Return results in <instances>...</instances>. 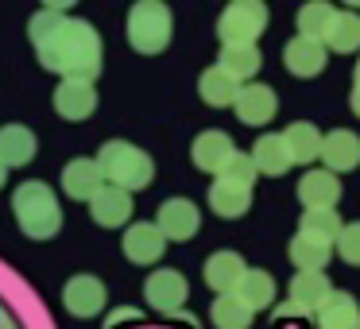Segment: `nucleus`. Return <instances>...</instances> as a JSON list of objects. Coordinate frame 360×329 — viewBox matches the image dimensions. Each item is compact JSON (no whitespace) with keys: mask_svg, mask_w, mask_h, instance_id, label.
<instances>
[{"mask_svg":"<svg viewBox=\"0 0 360 329\" xmlns=\"http://www.w3.org/2000/svg\"><path fill=\"white\" fill-rule=\"evenodd\" d=\"M155 225L163 228V236L171 244H186L202 228V213H198V205L190 198H167L155 213Z\"/></svg>","mask_w":360,"mask_h":329,"instance_id":"7","label":"nucleus"},{"mask_svg":"<svg viewBox=\"0 0 360 329\" xmlns=\"http://www.w3.org/2000/svg\"><path fill=\"white\" fill-rule=\"evenodd\" d=\"M283 140H287L295 163H314V159L321 155V140H326V136H321L310 120H290V124L283 128Z\"/></svg>","mask_w":360,"mask_h":329,"instance_id":"26","label":"nucleus"},{"mask_svg":"<svg viewBox=\"0 0 360 329\" xmlns=\"http://www.w3.org/2000/svg\"><path fill=\"white\" fill-rule=\"evenodd\" d=\"M337 256H341L345 264L360 267V221H352V225H345V233L337 236Z\"/></svg>","mask_w":360,"mask_h":329,"instance_id":"35","label":"nucleus"},{"mask_svg":"<svg viewBox=\"0 0 360 329\" xmlns=\"http://www.w3.org/2000/svg\"><path fill=\"white\" fill-rule=\"evenodd\" d=\"M337 16H341V12H337L333 4H326V0H306L295 16L298 35H302V39H314V43H326L329 32H333V24H337Z\"/></svg>","mask_w":360,"mask_h":329,"instance_id":"22","label":"nucleus"},{"mask_svg":"<svg viewBox=\"0 0 360 329\" xmlns=\"http://www.w3.org/2000/svg\"><path fill=\"white\" fill-rule=\"evenodd\" d=\"M240 82L229 78L221 66H210V70L198 78V93H202L205 105H213V109H229V105H236V97H240Z\"/></svg>","mask_w":360,"mask_h":329,"instance_id":"24","label":"nucleus"},{"mask_svg":"<svg viewBox=\"0 0 360 329\" xmlns=\"http://www.w3.org/2000/svg\"><path fill=\"white\" fill-rule=\"evenodd\" d=\"M267 27V8L259 0H233L217 16L221 47H256V39Z\"/></svg>","mask_w":360,"mask_h":329,"instance_id":"5","label":"nucleus"},{"mask_svg":"<svg viewBox=\"0 0 360 329\" xmlns=\"http://www.w3.org/2000/svg\"><path fill=\"white\" fill-rule=\"evenodd\" d=\"M0 329H16V325L8 321V314H4V310H0Z\"/></svg>","mask_w":360,"mask_h":329,"instance_id":"39","label":"nucleus"},{"mask_svg":"<svg viewBox=\"0 0 360 329\" xmlns=\"http://www.w3.org/2000/svg\"><path fill=\"white\" fill-rule=\"evenodd\" d=\"M333 283H329L326 271H295L290 279V302H298L306 314H318L321 306L333 298Z\"/></svg>","mask_w":360,"mask_h":329,"instance_id":"19","label":"nucleus"},{"mask_svg":"<svg viewBox=\"0 0 360 329\" xmlns=\"http://www.w3.org/2000/svg\"><path fill=\"white\" fill-rule=\"evenodd\" d=\"M120 248H124L128 264L148 267V264H159V259H163L167 236H163V228H159L155 221H136V225L124 228V240H120Z\"/></svg>","mask_w":360,"mask_h":329,"instance_id":"9","label":"nucleus"},{"mask_svg":"<svg viewBox=\"0 0 360 329\" xmlns=\"http://www.w3.org/2000/svg\"><path fill=\"white\" fill-rule=\"evenodd\" d=\"M329 51H337V55H356L360 51V16L356 12H341L333 24V32H329L326 39Z\"/></svg>","mask_w":360,"mask_h":329,"instance_id":"32","label":"nucleus"},{"mask_svg":"<svg viewBox=\"0 0 360 329\" xmlns=\"http://www.w3.org/2000/svg\"><path fill=\"white\" fill-rule=\"evenodd\" d=\"M63 12H66L63 4H47V8H39L32 20H27V39H32V47H39V43H47L51 35H55L58 27H63L66 20H70V16H63Z\"/></svg>","mask_w":360,"mask_h":329,"instance_id":"33","label":"nucleus"},{"mask_svg":"<svg viewBox=\"0 0 360 329\" xmlns=\"http://www.w3.org/2000/svg\"><path fill=\"white\" fill-rule=\"evenodd\" d=\"M12 213L24 236L32 240H51L63 228V205H58L55 190L39 179H27L12 190Z\"/></svg>","mask_w":360,"mask_h":329,"instance_id":"2","label":"nucleus"},{"mask_svg":"<svg viewBox=\"0 0 360 329\" xmlns=\"http://www.w3.org/2000/svg\"><path fill=\"white\" fill-rule=\"evenodd\" d=\"M35 58L51 74H63V78L74 82H94L101 74V35L94 32V24L70 16L47 43L35 47Z\"/></svg>","mask_w":360,"mask_h":329,"instance_id":"1","label":"nucleus"},{"mask_svg":"<svg viewBox=\"0 0 360 329\" xmlns=\"http://www.w3.org/2000/svg\"><path fill=\"white\" fill-rule=\"evenodd\" d=\"M105 302H109V290L97 275H74V279L63 283V306L74 318H97L105 310Z\"/></svg>","mask_w":360,"mask_h":329,"instance_id":"8","label":"nucleus"},{"mask_svg":"<svg viewBox=\"0 0 360 329\" xmlns=\"http://www.w3.org/2000/svg\"><path fill=\"white\" fill-rule=\"evenodd\" d=\"M252 159H256V171L267 174V179H279V174L290 171V148L283 140V132H264L256 143H252Z\"/></svg>","mask_w":360,"mask_h":329,"instance_id":"20","label":"nucleus"},{"mask_svg":"<svg viewBox=\"0 0 360 329\" xmlns=\"http://www.w3.org/2000/svg\"><path fill=\"white\" fill-rule=\"evenodd\" d=\"M356 86H360V63H356Z\"/></svg>","mask_w":360,"mask_h":329,"instance_id":"41","label":"nucleus"},{"mask_svg":"<svg viewBox=\"0 0 360 329\" xmlns=\"http://www.w3.org/2000/svg\"><path fill=\"white\" fill-rule=\"evenodd\" d=\"M233 155H236L233 136L221 132V128H205V132H198L194 143H190V159H194V167L205 174H221V167Z\"/></svg>","mask_w":360,"mask_h":329,"instance_id":"10","label":"nucleus"},{"mask_svg":"<svg viewBox=\"0 0 360 329\" xmlns=\"http://www.w3.org/2000/svg\"><path fill=\"white\" fill-rule=\"evenodd\" d=\"M39 151V140L27 124H4L0 128V163L8 167H27Z\"/></svg>","mask_w":360,"mask_h":329,"instance_id":"21","label":"nucleus"},{"mask_svg":"<svg viewBox=\"0 0 360 329\" xmlns=\"http://www.w3.org/2000/svg\"><path fill=\"white\" fill-rule=\"evenodd\" d=\"M333 244H321V240H310V236H295L287 248L290 264L298 267V271H326L329 256H333Z\"/></svg>","mask_w":360,"mask_h":329,"instance_id":"30","label":"nucleus"},{"mask_svg":"<svg viewBox=\"0 0 360 329\" xmlns=\"http://www.w3.org/2000/svg\"><path fill=\"white\" fill-rule=\"evenodd\" d=\"M275 275L271 271H259V267H248V275L240 279V287H236V295H240V302L248 306L252 314L259 310H271L275 306Z\"/></svg>","mask_w":360,"mask_h":329,"instance_id":"25","label":"nucleus"},{"mask_svg":"<svg viewBox=\"0 0 360 329\" xmlns=\"http://www.w3.org/2000/svg\"><path fill=\"white\" fill-rule=\"evenodd\" d=\"M120 321H140V310H117L105 318V325H120Z\"/></svg>","mask_w":360,"mask_h":329,"instance_id":"37","label":"nucleus"},{"mask_svg":"<svg viewBox=\"0 0 360 329\" xmlns=\"http://www.w3.org/2000/svg\"><path fill=\"white\" fill-rule=\"evenodd\" d=\"M97 109V89L94 82H74L63 78L55 86V112L63 120H89Z\"/></svg>","mask_w":360,"mask_h":329,"instance_id":"14","label":"nucleus"},{"mask_svg":"<svg viewBox=\"0 0 360 329\" xmlns=\"http://www.w3.org/2000/svg\"><path fill=\"white\" fill-rule=\"evenodd\" d=\"M298 202L306 209H337V202H341V179L333 171H306L298 179Z\"/></svg>","mask_w":360,"mask_h":329,"instance_id":"16","label":"nucleus"},{"mask_svg":"<svg viewBox=\"0 0 360 329\" xmlns=\"http://www.w3.org/2000/svg\"><path fill=\"white\" fill-rule=\"evenodd\" d=\"M233 112H236L240 124L259 128V124H267V120L279 112V97H275V89L264 86V82H248V86L240 89V97H236Z\"/></svg>","mask_w":360,"mask_h":329,"instance_id":"12","label":"nucleus"},{"mask_svg":"<svg viewBox=\"0 0 360 329\" xmlns=\"http://www.w3.org/2000/svg\"><path fill=\"white\" fill-rule=\"evenodd\" d=\"M97 167H101L105 182L120 190H148L151 179H155V159L148 155L143 148L128 140H109L101 151H97Z\"/></svg>","mask_w":360,"mask_h":329,"instance_id":"3","label":"nucleus"},{"mask_svg":"<svg viewBox=\"0 0 360 329\" xmlns=\"http://www.w3.org/2000/svg\"><path fill=\"white\" fill-rule=\"evenodd\" d=\"M4 182H8V167L0 163V190H4Z\"/></svg>","mask_w":360,"mask_h":329,"instance_id":"40","label":"nucleus"},{"mask_svg":"<svg viewBox=\"0 0 360 329\" xmlns=\"http://www.w3.org/2000/svg\"><path fill=\"white\" fill-rule=\"evenodd\" d=\"M302 306H298V302H290V298H287V302H283V306H275V318H302Z\"/></svg>","mask_w":360,"mask_h":329,"instance_id":"36","label":"nucleus"},{"mask_svg":"<svg viewBox=\"0 0 360 329\" xmlns=\"http://www.w3.org/2000/svg\"><path fill=\"white\" fill-rule=\"evenodd\" d=\"M326 63H329L326 43L302 39V35H295V39L283 43V66H287L295 78H318V74L326 70Z\"/></svg>","mask_w":360,"mask_h":329,"instance_id":"13","label":"nucleus"},{"mask_svg":"<svg viewBox=\"0 0 360 329\" xmlns=\"http://www.w3.org/2000/svg\"><path fill=\"white\" fill-rule=\"evenodd\" d=\"M105 186H109V182H105L97 159H70V163L63 167V194L74 198V202H86L89 205Z\"/></svg>","mask_w":360,"mask_h":329,"instance_id":"11","label":"nucleus"},{"mask_svg":"<svg viewBox=\"0 0 360 329\" xmlns=\"http://www.w3.org/2000/svg\"><path fill=\"white\" fill-rule=\"evenodd\" d=\"M349 105H352V112L360 117V86H352V97H349Z\"/></svg>","mask_w":360,"mask_h":329,"instance_id":"38","label":"nucleus"},{"mask_svg":"<svg viewBox=\"0 0 360 329\" xmlns=\"http://www.w3.org/2000/svg\"><path fill=\"white\" fill-rule=\"evenodd\" d=\"M143 298H148V306L155 314H167V318H186L190 325H198V318H190L182 306H186L190 298V283L182 271H174V267H159V271L148 275V283H143Z\"/></svg>","mask_w":360,"mask_h":329,"instance_id":"6","label":"nucleus"},{"mask_svg":"<svg viewBox=\"0 0 360 329\" xmlns=\"http://www.w3.org/2000/svg\"><path fill=\"white\" fill-rule=\"evenodd\" d=\"M210 318L217 329H248L252 325V310L240 302V295H217L210 306Z\"/></svg>","mask_w":360,"mask_h":329,"instance_id":"31","label":"nucleus"},{"mask_svg":"<svg viewBox=\"0 0 360 329\" xmlns=\"http://www.w3.org/2000/svg\"><path fill=\"white\" fill-rule=\"evenodd\" d=\"M341 233H345V221L337 217V209H302V217H298V236H310V240L337 248Z\"/></svg>","mask_w":360,"mask_h":329,"instance_id":"28","label":"nucleus"},{"mask_svg":"<svg viewBox=\"0 0 360 329\" xmlns=\"http://www.w3.org/2000/svg\"><path fill=\"white\" fill-rule=\"evenodd\" d=\"M174 35V20L171 8L159 0H136L124 16V39L136 55H163L171 47Z\"/></svg>","mask_w":360,"mask_h":329,"instance_id":"4","label":"nucleus"},{"mask_svg":"<svg viewBox=\"0 0 360 329\" xmlns=\"http://www.w3.org/2000/svg\"><path fill=\"white\" fill-rule=\"evenodd\" d=\"M202 275H205V283H210V287L217 290V295H236L240 279L248 275V264H244V259L236 256V252L221 248V252H213V256L205 259Z\"/></svg>","mask_w":360,"mask_h":329,"instance_id":"17","label":"nucleus"},{"mask_svg":"<svg viewBox=\"0 0 360 329\" xmlns=\"http://www.w3.org/2000/svg\"><path fill=\"white\" fill-rule=\"evenodd\" d=\"M217 66L240 86H248V78H256L259 66H264V55H259V47H221Z\"/></svg>","mask_w":360,"mask_h":329,"instance_id":"29","label":"nucleus"},{"mask_svg":"<svg viewBox=\"0 0 360 329\" xmlns=\"http://www.w3.org/2000/svg\"><path fill=\"white\" fill-rule=\"evenodd\" d=\"M321 167L333 174L356 171L360 167V136L349 128H333V132L321 140Z\"/></svg>","mask_w":360,"mask_h":329,"instance_id":"15","label":"nucleus"},{"mask_svg":"<svg viewBox=\"0 0 360 329\" xmlns=\"http://www.w3.org/2000/svg\"><path fill=\"white\" fill-rule=\"evenodd\" d=\"M210 209L217 213V217H225V221H236V217H244V213L252 209V190H244V186H233V182H213L210 186Z\"/></svg>","mask_w":360,"mask_h":329,"instance_id":"27","label":"nucleus"},{"mask_svg":"<svg viewBox=\"0 0 360 329\" xmlns=\"http://www.w3.org/2000/svg\"><path fill=\"white\" fill-rule=\"evenodd\" d=\"M221 182H233V186H244V190H252V182L259 179V171H256V159H252V151H236L233 159H229L225 167H221V174H217Z\"/></svg>","mask_w":360,"mask_h":329,"instance_id":"34","label":"nucleus"},{"mask_svg":"<svg viewBox=\"0 0 360 329\" xmlns=\"http://www.w3.org/2000/svg\"><path fill=\"white\" fill-rule=\"evenodd\" d=\"M89 217L101 228H124L128 217H132V194L120 186H105L101 194L89 202Z\"/></svg>","mask_w":360,"mask_h":329,"instance_id":"18","label":"nucleus"},{"mask_svg":"<svg viewBox=\"0 0 360 329\" xmlns=\"http://www.w3.org/2000/svg\"><path fill=\"white\" fill-rule=\"evenodd\" d=\"M314 329H360V306L349 290H333L326 306L314 314Z\"/></svg>","mask_w":360,"mask_h":329,"instance_id":"23","label":"nucleus"}]
</instances>
